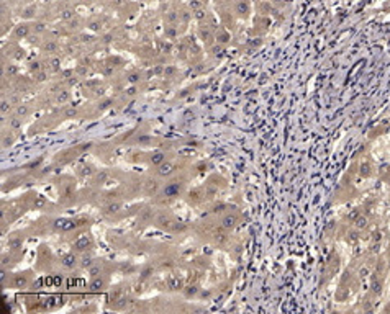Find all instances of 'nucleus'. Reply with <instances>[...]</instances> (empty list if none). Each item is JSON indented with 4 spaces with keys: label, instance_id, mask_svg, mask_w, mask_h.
I'll return each instance as SVG.
<instances>
[{
    "label": "nucleus",
    "instance_id": "obj_1",
    "mask_svg": "<svg viewBox=\"0 0 390 314\" xmlns=\"http://www.w3.org/2000/svg\"><path fill=\"white\" fill-rule=\"evenodd\" d=\"M180 191V187H179V183H171V185H167L166 187V190H164V193L167 195V196H174V195H177Z\"/></svg>",
    "mask_w": 390,
    "mask_h": 314
},
{
    "label": "nucleus",
    "instance_id": "obj_2",
    "mask_svg": "<svg viewBox=\"0 0 390 314\" xmlns=\"http://www.w3.org/2000/svg\"><path fill=\"white\" fill-rule=\"evenodd\" d=\"M172 172V165L171 164H162V165L159 167V174L161 175H169Z\"/></svg>",
    "mask_w": 390,
    "mask_h": 314
},
{
    "label": "nucleus",
    "instance_id": "obj_3",
    "mask_svg": "<svg viewBox=\"0 0 390 314\" xmlns=\"http://www.w3.org/2000/svg\"><path fill=\"white\" fill-rule=\"evenodd\" d=\"M89 246V239H87V236L85 237H81L77 242H76V249H84V247H87Z\"/></svg>",
    "mask_w": 390,
    "mask_h": 314
},
{
    "label": "nucleus",
    "instance_id": "obj_4",
    "mask_svg": "<svg viewBox=\"0 0 390 314\" xmlns=\"http://www.w3.org/2000/svg\"><path fill=\"white\" fill-rule=\"evenodd\" d=\"M15 34H17L18 38H20V36H26V34H28V26H25V25L18 26L17 31H15Z\"/></svg>",
    "mask_w": 390,
    "mask_h": 314
},
{
    "label": "nucleus",
    "instance_id": "obj_5",
    "mask_svg": "<svg viewBox=\"0 0 390 314\" xmlns=\"http://www.w3.org/2000/svg\"><path fill=\"white\" fill-rule=\"evenodd\" d=\"M235 221H236L235 216H226L225 219H223V227H231L235 224Z\"/></svg>",
    "mask_w": 390,
    "mask_h": 314
},
{
    "label": "nucleus",
    "instance_id": "obj_6",
    "mask_svg": "<svg viewBox=\"0 0 390 314\" xmlns=\"http://www.w3.org/2000/svg\"><path fill=\"white\" fill-rule=\"evenodd\" d=\"M62 262H64V265H66V267H72V265H74V262H76V259L72 255H66L62 259Z\"/></svg>",
    "mask_w": 390,
    "mask_h": 314
},
{
    "label": "nucleus",
    "instance_id": "obj_7",
    "mask_svg": "<svg viewBox=\"0 0 390 314\" xmlns=\"http://www.w3.org/2000/svg\"><path fill=\"white\" fill-rule=\"evenodd\" d=\"M162 159H164V155L161 154V152H156L153 157H151V160H153V164H161L162 162Z\"/></svg>",
    "mask_w": 390,
    "mask_h": 314
},
{
    "label": "nucleus",
    "instance_id": "obj_8",
    "mask_svg": "<svg viewBox=\"0 0 390 314\" xmlns=\"http://www.w3.org/2000/svg\"><path fill=\"white\" fill-rule=\"evenodd\" d=\"M102 285H103V281L100 280V278H97V280H93V281H92L90 286H92V290H100V288H102Z\"/></svg>",
    "mask_w": 390,
    "mask_h": 314
},
{
    "label": "nucleus",
    "instance_id": "obj_9",
    "mask_svg": "<svg viewBox=\"0 0 390 314\" xmlns=\"http://www.w3.org/2000/svg\"><path fill=\"white\" fill-rule=\"evenodd\" d=\"M61 17H62V20H71L72 17H74V12L72 10H64Z\"/></svg>",
    "mask_w": 390,
    "mask_h": 314
},
{
    "label": "nucleus",
    "instance_id": "obj_10",
    "mask_svg": "<svg viewBox=\"0 0 390 314\" xmlns=\"http://www.w3.org/2000/svg\"><path fill=\"white\" fill-rule=\"evenodd\" d=\"M15 283L18 285V286H23V285L26 283V280H25V278H23V276H18V278H17V280H15Z\"/></svg>",
    "mask_w": 390,
    "mask_h": 314
},
{
    "label": "nucleus",
    "instance_id": "obj_11",
    "mask_svg": "<svg viewBox=\"0 0 390 314\" xmlns=\"http://www.w3.org/2000/svg\"><path fill=\"white\" fill-rule=\"evenodd\" d=\"M356 226H357V227H364V226H366V219H364V218H359L357 223H356Z\"/></svg>",
    "mask_w": 390,
    "mask_h": 314
},
{
    "label": "nucleus",
    "instance_id": "obj_12",
    "mask_svg": "<svg viewBox=\"0 0 390 314\" xmlns=\"http://www.w3.org/2000/svg\"><path fill=\"white\" fill-rule=\"evenodd\" d=\"M238 12H240V13H244V12H246V5H244V3H240V5H238Z\"/></svg>",
    "mask_w": 390,
    "mask_h": 314
},
{
    "label": "nucleus",
    "instance_id": "obj_13",
    "mask_svg": "<svg viewBox=\"0 0 390 314\" xmlns=\"http://www.w3.org/2000/svg\"><path fill=\"white\" fill-rule=\"evenodd\" d=\"M128 80H129V82H131V84H134L136 80H138V75H136V74H131V75H129V77H128Z\"/></svg>",
    "mask_w": 390,
    "mask_h": 314
},
{
    "label": "nucleus",
    "instance_id": "obj_14",
    "mask_svg": "<svg viewBox=\"0 0 390 314\" xmlns=\"http://www.w3.org/2000/svg\"><path fill=\"white\" fill-rule=\"evenodd\" d=\"M118 210V205H110L108 206V211H117Z\"/></svg>",
    "mask_w": 390,
    "mask_h": 314
},
{
    "label": "nucleus",
    "instance_id": "obj_15",
    "mask_svg": "<svg viewBox=\"0 0 390 314\" xmlns=\"http://www.w3.org/2000/svg\"><path fill=\"white\" fill-rule=\"evenodd\" d=\"M159 221H161V224H162V226H169V221H167V219H164V218H159Z\"/></svg>",
    "mask_w": 390,
    "mask_h": 314
},
{
    "label": "nucleus",
    "instance_id": "obj_16",
    "mask_svg": "<svg viewBox=\"0 0 390 314\" xmlns=\"http://www.w3.org/2000/svg\"><path fill=\"white\" fill-rule=\"evenodd\" d=\"M54 48H56V46L53 44V43H49V44L46 46V49H49V51H53V49H54Z\"/></svg>",
    "mask_w": 390,
    "mask_h": 314
},
{
    "label": "nucleus",
    "instance_id": "obj_17",
    "mask_svg": "<svg viewBox=\"0 0 390 314\" xmlns=\"http://www.w3.org/2000/svg\"><path fill=\"white\" fill-rule=\"evenodd\" d=\"M31 67H33L34 70H38V69H40V64H38V62H34V64H33V66H31Z\"/></svg>",
    "mask_w": 390,
    "mask_h": 314
}]
</instances>
